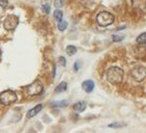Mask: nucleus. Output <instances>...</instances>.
<instances>
[{"instance_id":"nucleus-15","label":"nucleus","mask_w":146,"mask_h":133,"mask_svg":"<svg viewBox=\"0 0 146 133\" xmlns=\"http://www.w3.org/2000/svg\"><path fill=\"white\" fill-rule=\"evenodd\" d=\"M68 101H60V102H54V103H51V106H53V107H64V106H68Z\"/></svg>"},{"instance_id":"nucleus-22","label":"nucleus","mask_w":146,"mask_h":133,"mask_svg":"<svg viewBox=\"0 0 146 133\" xmlns=\"http://www.w3.org/2000/svg\"><path fill=\"white\" fill-rule=\"evenodd\" d=\"M59 63L62 65V67H65L66 65V60H65L64 57H59Z\"/></svg>"},{"instance_id":"nucleus-7","label":"nucleus","mask_w":146,"mask_h":133,"mask_svg":"<svg viewBox=\"0 0 146 133\" xmlns=\"http://www.w3.org/2000/svg\"><path fill=\"white\" fill-rule=\"evenodd\" d=\"M82 88L86 93H91L93 91V88H94V82L92 80H85L82 83Z\"/></svg>"},{"instance_id":"nucleus-4","label":"nucleus","mask_w":146,"mask_h":133,"mask_svg":"<svg viewBox=\"0 0 146 133\" xmlns=\"http://www.w3.org/2000/svg\"><path fill=\"white\" fill-rule=\"evenodd\" d=\"M131 75L137 82L143 81L146 78V68L143 65H135L131 71Z\"/></svg>"},{"instance_id":"nucleus-16","label":"nucleus","mask_w":146,"mask_h":133,"mask_svg":"<svg viewBox=\"0 0 146 133\" xmlns=\"http://www.w3.org/2000/svg\"><path fill=\"white\" fill-rule=\"evenodd\" d=\"M58 29L60 31H64L65 29L68 28V22L66 21H63V20H60L58 21Z\"/></svg>"},{"instance_id":"nucleus-2","label":"nucleus","mask_w":146,"mask_h":133,"mask_svg":"<svg viewBox=\"0 0 146 133\" xmlns=\"http://www.w3.org/2000/svg\"><path fill=\"white\" fill-rule=\"evenodd\" d=\"M115 18L111 13L109 11H101L100 14L96 16V22L100 26L102 27H106L114 23Z\"/></svg>"},{"instance_id":"nucleus-11","label":"nucleus","mask_w":146,"mask_h":133,"mask_svg":"<svg viewBox=\"0 0 146 133\" xmlns=\"http://www.w3.org/2000/svg\"><path fill=\"white\" fill-rule=\"evenodd\" d=\"M42 9L45 14H49V13H50L51 6H50L49 1H47V0H42Z\"/></svg>"},{"instance_id":"nucleus-1","label":"nucleus","mask_w":146,"mask_h":133,"mask_svg":"<svg viewBox=\"0 0 146 133\" xmlns=\"http://www.w3.org/2000/svg\"><path fill=\"white\" fill-rule=\"evenodd\" d=\"M124 72L119 67H111L106 71V78L111 84H119L123 80Z\"/></svg>"},{"instance_id":"nucleus-5","label":"nucleus","mask_w":146,"mask_h":133,"mask_svg":"<svg viewBox=\"0 0 146 133\" xmlns=\"http://www.w3.org/2000/svg\"><path fill=\"white\" fill-rule=\"evenodd\" d=\"M42 90H44V85L39 80H35L31 83L29 86H27V93L30 96H36L42 93Z\"/></svg>"},{"instance_id":"nucleus-20","label":"nucleus","mask_w":146,"mask_h":133,"mask_svg":"<svg viewBox=\"0 0 146 133\" xmlns=\"http://www.w3.org/2000/svg\"><path fill=\"white\" fill-rule=\"evenodd\" d=\"M81 61H80V60H78V61H76L75 62V65H74V70H75V71H79V69L81 68Z\"/></svg>"},{"instance_id":"nucleus-17","label":"nucleus","mask_w":146,"mask_h":133,"mask_svg":"<svg viewBox=\"0 0 146 133\" xmlns=\"http://www.w3.org/2000/svg\"><path fill=\"white\" fill-rule=\"evenodd\" d=\"M54 18H55V20L56 21L62 20V18H63V14H62V11H60V9H56V11H54Z\"/></svg>"},{"instance_id":"nucleus-3","label":"nucleus","mask_w":146,"mask_h":133,"mask_svg":"<svg viewBox=\"0 0 146 133\" xmlns=\"http://www.w3.org/2000/svg\"><path fill=\"white\" fill-rule=\"evenodd\" d=\"M17 101V95L13 91H5L0 94V102L5 106L13 104Z\"/></svg>"},{"instance_id":"nucleus-14","label":"nucleus","mask_w":146,"mask_h":133,"mask_svg":"<svg viewBox=\"0 0 146 133\" xmlns=\"http://www.w3.org/2000/svg\"><path fill=\"white\" fill-rule=\"evenodd\" d=\"M66 53H68L70 56H73V55H75V54L77 53V48L73 45L68 46V47H66Z\"/></svg>"},{"instance_id":"nucleus-23","label":"nucleus","mask_w":146,"mask_h":133,"mask_svg":"<svg viewBox=\"0 0 146 133\" xmlns=\"http://www.w3.org/2000/svg\"><path fill=\"white\" fill-rule=\"evenodd\" d=\"M7 3H9L7 0H0V6H2L3 9L7 6Z\"/></svg>"},{"instance_id":"nucleus-24","label":"nucleus","mask_w":146,"mask_h":133,"mask_svg":"<svg viewBox=\"0 0 146 133\" xmlns=\"http://www.w3.org/2000/svg\"><path fill=\"white\" fill-rule=\"evenodd\" d=\"M1 54H2V52H1V49H0V58H1Z\"/></svg>"},{"instance_id":"nucleus-6","label":"nucleus","mask_w":146,"mask_h":133,"mask_svg":"<svg viewBox=\"0 0 146 133\" xmlns=\"http://www.w3.org/2000/svg\"><path fill=\"white\" fill-rule=\"evenodd\" d=\"M19 24V18L15 15H9L3 22V26L6 30H14Z\"/></svg>"},{"instance_id":"nucleus-10","label":"nucleus","mask_w":146,"mask_h":133,"mask_svg":"<svg viewBox=\"0 0 146 133\" xmlns=\"http://www.w3.org/2000/svg\"><path fill=\"white\" fill-rule=\"evenodd\" d=\"M133 6L138 9H143L146 6V0H132Z\"/></svg>"},{"instance_id":"nucleus-12","label":"nucleus","mask_w":146,"mask_h":133,"mask_svg":"<svg viewBox=\"0 0 146 133\" xmlns=\"http://www.w3.org/2000/svg\"><path fill=\"white\" fill-rule=\"evenodd\" d=\"M66 88H68V84H66V82H61L60 84H58L56 86V88H55V93H62V92H64L65 90H66Z\"/></svg>"},{"instance_id":"nucleus-13","label":"nucleus","mask_w":146,"mask_h":133,"mask_svg":"<svg viewBox=\"0 0 146 133\" xmlns=\"http://www.w3.org/2000/svg\"><path fill=\"white\" fill-rule=\"evenodd\" d=\"M136 42H137L138 44H140V45H144V44H146V32L141 33L140 35L137 37Z\"/></svg>"},{"instance_id":"nucleus-9","label":"nucleus","mask_w":146,"mask_h":133,"mask_svg":"<svg viewBox=\"0 0 146 133\" xmlns=\"http://www.w3.org/2000/svg\"><path fill=\"white\" fill-rule=\"evenodd\" d=\"M86 103L83 102V101H81V102H78L76 103V104L74 105V110L76 111V112H83V111L86 109Z\"/></svg>"},{"instance_id":"nucleus-21","label":"nucleus","mask_w":146,"mask_h":133,"mask_svg":"<svg viewBox=\"0 0 146 133\" xmlns=\"http://www.w3.org/2000/svg\"><path fill=\"white\" fill-rule=\"evenodd\" d=\"M123 125L122 123H113V124H110L109 127L111 128H116V127H123Z\"/></svg>"},{"instance_id":"nucleus-19","label":"nucleus","mask_w":146,"mask_h":133,"mask_svg":"<svg viewBox=\"0 0 146 133\" xmlns=\"http://www.w3.org/2000/svg\"><path fill=\"white\" fill-rule=\"evenodd\" d=\"M63 4H64V0H55V1H54V5H55V7H57V9L62 7Z\"/></svg>"},{"instance_id":"nucleus-8","label":"nucleus","mask_w":146,"mask_h":133,"mask_svg":"<svg viewBox=\"0 0 146 133\" xmlns=\"http://www.w3.org/2000/svg\"><path fill=\"white\" fill-rule=\"evenodd\" d=\"M42 104L36 105L35 107H33L32 109H30V110L27 112V118H33L34 116H36L37 113L42 110Z\"/></svg>"},{"instance_id":"nucleus-18","label":"nucleus","mask_w":146,"mask_h":133,"mask_svg":"<svg viewBox=\"0 0 146 133\" xmlns=\"http://www.w3.org/2000/svg\"><path fill=\"white\" fill-rule=\"evenodd\" d=\"M123 39H124L123 35H117V34H113V35H112V40L114 41V42H116V43L121 42Z\"/></svg>"}]
</instances>
